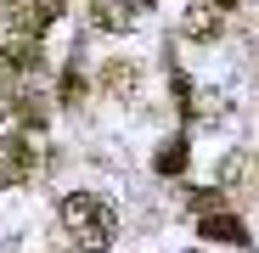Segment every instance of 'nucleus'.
<instances>
[{
    "instance_id": "nucleus-2",
    "label": "nucleus",
    "mask_w": 259,
    "mask_h": 253,
    "mask_svg": "<svg viewBox=\"0 0 259 253\" xmlns=\"http://www.w3.org/2000/svg\"><path fill=\"white\" fill-rule=\"evenodd\" d=\"M57 12H62V0H6V23L17 28V34H28V39H39L51 23H57Z\"/></svg>"
},
{
    "instance_id": "nucleus-4",
    "label": "nucleus",
    "mask_w": 259,
    "mask_h": 253,
    "mask_svg": "<svg viewBox=\"0 0 259 253\" xmlns=\"http://www.w3.org/2000/svg\"><path fill=\"white\" fill-rule=\"evenodd\" d=\"M34 175V146L23 135H6L0 141V180H28Z\"/></svg>"
},
{
    "instance_id": "nucleus-10",
    "label": "nucleus",
    "mask_w": 259,
    "mask_h": 253,
    "mask_svg": "<svg viewBox=\"0 0 259 253\" xmlns=\"http://www.w3.org/2000/svg\"><path fill=\"white\" fill-rule=\"evenodd\" d=\"M214 6H237V0H214Z\"/></svg>"
},
{
    "instance_id": "nucleus-5",
    "label": "nucleus",
    "mask_w": 259,
    "mask_h": 253,
    "mask_svg": "<svg viewBox=\"0 0 259 253\" xmlns=\"http://www.w3.org/2000/svg\"><path fill=\"white\" fill-rule=\"evenodd\" d=\"M203 236L208 242H248V231H242V220H231V214H214V208H208V214H203Z\"/></svg>"
},
{
    "instance_id": "nucleus-9",
    "label": "nucleus",
    "mask_w": 259,
    "mask_h": 253,
    "mask_svg": "<svg viewBox=\"0 0 259 253\" xmlns=\"http://www.w3.org/2000/svg\"><path fill=\"white\" fill-rule=\"evenodd\" d=\"M79 96H84V79H79V68H68L62 73V107H73Z\"/></svg>"
},
{
    "instance_id": "nucleus-8",
    "label": "nucleus",
    "mask_w": 259,
    "mask_h": 253,
    "mask_svg": "<svg viewBox=\"0 0 259 253\" xmlns=\"http://www.w3.org/2000/svg\"><path fill=\"white\" fill-rule=\"evenodd\" d=\"M152 163H158V175H181L186 169V141H163Z\"/></svg>"
},
{
    "instance_id": "nucleus-6",
    "label": "nucleus",
    "mask_w": 259,
    "mask_h": 253,
    "mask_svg": "<svg viewBox=\"0 0 259 253\" xmlns=\"http://www.w3.org/2000/svg\"><path fill=\"white\" fill-rule=\"evenodd\" d=\"M214 34H220V17H214L208 6H192V12H186V39H197V45H208Z\"/></svg>"
},
{
    "instance_id": "nucleus-3",
    "label": "nucleus",
    "mask_w": 259,
    "mask_h": 253,
    "mask_svg": "<svg viewBox=\"0 0 259 253\" xmlns=\"http://www.w3.org/2000/svg\"><path fill=\"white\" fill-rule=\"evenodd\" d=\"M141 12H147V0H91V17H96V28H107V34L136 28Z\"/></svg>"
},
{
    "instance_id": "nucleus-7",
    "label": "nucleus",
    "mask_w": 259,
    "mask_h": 253,
    "mask_svg": "<svg viewBox=\"0 0 259 253\" xmlns=\"http://www.w3.org/2000/svg\"><path fill=\"white\" fill-rule=\"evenodd\" d=\"M102 90L107 96H130V90H136V68H130V62H107L102 68Z\"/></svg>"
},
{
    "instance_id": "nucleus-1",
    "label": "nucleus",
    "mask_w": 259,
    "mask_h": 253,
    "mask_svg": "<svg viewBox=\"0 0 259 253\" xmlns=\"http://www.w3.org/2000/svg\"><path fill=\"white\" fill-rule=\"evenodd\" d=\"M62 220H68V231L79 236L84 253H107L113 236H118V214H113L96 191H73V197H62Z\"/></svg>"
}]
</instances>
